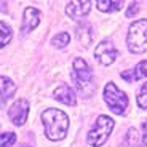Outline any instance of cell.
Returning <instances> with one entry per match:
<instances>
[{"mask_svg": "<svg viewBox=\"0 0 147 147\" xmlns=\"http://www.w3.org/2000/svg\"><path fill=\"white\" fill-rule=\"evenodd\" d=\"M138 142H139V134H138L136 128H131L126 134V144L129 147H138Z\"/></svg>", "mask_w": 147, "mask_h": 147, "instance_id": "cell-19", "label": "cell"}, {"mask_svg": "<svg viewBox=\"0 0 147 147\" xmlns=\"http://www.w3.org/2000/svg\"><path fill=\"white\" fill-rule=\"evenodd\" d=\"M90 10H91V3L88 0H85V2H69L66 7L67 16H70L72 19L85 18L90 13Z\"/></svg>", "mask_w": 147, "mask_h": 147, "instance_id": "cell-9", "label": "cell"}, {"mask_svg": "<svg viewBox=\"0 0 147 147\" xmlns=\"http://www.w3.org/2000/svg\"><path fill=\"white\" fill-rule=\"evenodd\" d=\"M120 77L123 78V80H126L128 83H131V82H134V80H141V78L147 77V61H141V63L138 64L136 67H134V69L121 72V74H120Z\"/></svg>", "mask_w": 147, "mask_h": 147, "instance_id": "cell-11", "label": "cell"}, {"mask_svg": "<svg viewBox=\"0 0 147 147\" xmlns=\"http://www.w3.org/2000/svg\"><path fill=\"white\" fill-rule=\"evenodd\" d=\"M138 106H139L141 109L147 110V83H144L142 86H141V91H139V94H138Z\"/></svg>", "mask_w": 147, "mask_h": 147, "instance_id": "cell-18", "label": "cell"}, {"mask_svg": "<svg viewBox=\"0 0 147 147\" xmlns=\"http://www.w3.org/2000/svg\"><path fill=\"white\" fill-rule=\"evenodd\" d=\"M69 42H70V35L67 32H59L56 37H53V40H51V43L55 45L56 48H64L66 45H69Z\"/></svg>", "mask_w": 147, "mask_h": 147, "instance_id": "cell-16", "label": "cell"}, {"mask_svg": "<svg viewBox=\"0 0 147 147\" xmlns=\"http://www.w3.org/2000/svg\"><path fill=\"white\" fill-rule=\"evenodd\" d=\"M114 129V120L107 115H99L98 120L94 121L93 128L90 129L88 138H86V142L91 147H101L104 142L107 141L109 134Z\"/></svg>", "mask_w": 147, "mask_h": 147, "instance_id": "cell-4", "label": "cell"}, {"mask_svg": "<svg viewBox=\"0 0 147 147\" xmlns=\"http://www.w3.org/2000/svg\"><path fill=\"white\" fill-rule=\"evenodd\" d=\"M27 115H29V102L26 99H18L16 102H13V106L8 110V117L16 126L24 125Z\"/></svg>", "mask_w": 147, "mask_h": 147, "instance_id": "cell-7", "label": "cell"}, {"mask_svg": "<svg viewBox=\"0 0 147 147\" xmlns=\"http://www.w3.org/2000/svg\"><path fill=\"white\" fill-rule=\"evenodd\" d=\"M138 10H139V8H138V3H131L128 8V11H126V16H128V18H133V16L138 13Z\"/></svg>", "mask_w": 147, "mask_h": 147, "instance_id": "cell-20", "label": "cell"}, {"mask_svg": "<svg viewBox=\"0 0 147 147\" xmlns=\"http://www.w3.org/2000/svg\"><path fill=\"white\" fill-rule=\"evenodd\" d=\"M16 91V85L7 77H0V106L5 104Z\"/></svg>", "mask_w": 147, "mask_h": 147, "instance_id": "cell-12", "label": "cell"}, {"mask_svg": "<svg viewBox=\"0 0 147 147\" xmlns=\"http://www.w3.org/2000/svg\"><path fill=\"white\" fill-rule=\"evenodd\" d=\"M42 121L45 126V134L48 139L59 141L67 134L69 118L59 109H47L42 112Z\"/></svg>", "mask_w": 147, "mask_h": 147, "instance_id": "cell-1", "label": "cell"}, {"mask_svg": "<svg viewBox=\"0 0 147 147\" xmlns=\"http://www.w3.org/2000/svg\"><path fill=\"white\" fill-rule=\"evenodd\" d=\"M40 22V11L34 7H27L24 10V15H22V26H21V32L27 34L32 29H35Z\"/></svg>", "mask_w": 147, "mask_h": 147, "instance_id": "cell-8", "label": "cell"}, {"mask_svg": "<svg viewBox=\"0 0 147 147\" xmlns=\"http://www.w3.org/2000/svg\"><path fill=\"white\" fill-rule=\"evenodd\" d=\"M55 99L59 101V102L66 104V106H75L77 104V98H75V93L70 88L69 85H59L58 88L53 93Z\"/></svg>", "mask_w": 147, "mask_h": 147, "instance_id": "cell-10", "label": "cell"}, {"mask_svg": "<svg viewBox=\"0 0 147 147\" xmlns=\"http://www.w3.org/2000/svg\"><path fill=\"white\" fill-rule=\"evenodd\" d=\"M21 147H29V146H21Z\"/></svg>", "mask_w": 147, "mask_h": 147, "instance_id": "cell-22", "label": "cell"}, {"mask_svg": "<svg viewBox=\"0 0 147 147\" xmlns=\"http://www.w3.org/2000/svg\"><path fill=\"white\" fill-rule=\"evenodd\" d=\"M77 37L83 47H88L91 43L93 34H91V26H90L88 22H82L80 26L77 27Z\"/></svg>", "mask_w": 147, "mask_h": 147, "instance_id": "cell-13", "label": "cell"}, {"mask_svg": "<svg viewBox=\"0 0 147 147\" xmlns=\"http://www.w3.org/2000/svg\"><path fill=\"white\" fill-rule=\"evenodd\" d=\"M11 37H13V32H11V27L8 26L7 22L0 21V48H3L5 45L10 43Z\"/></svg>", "mask_w": 147, "mask_h": 147, "instance_id": "cell-15", "label": "cell"}, {"mask_svg": "<svg viewBox=\"0 0 147 147\" xmlns=\"http://www.w3.org/2000/svg\"><path fill=\"white\" fill-rule=\"evenodd\" d=\"M126 45L131 53H146L147 51V19H138L129 26Z\"/></svg>", "mask_w": 147, "mask_h": 147, "instance_id": "cell-3", "label": "cell"}, {"mask_svg": "<svg viewBox=\"0 0 147 147\" xmlns=\"http://www.w3.org/2000/svg\"><path fill=\"white\" fill-rule=\"evenodd\" d=\"M74 70H72V78L74 83L77 86V90L85 96H90L94 90L93 85V72L91 67L88 66V63L82 58H75L72 64Z\"/></svg>", "mask_w": 147, "mask_h": 147, "instance_id": "cell-2", "label": "cell"}, {"mask_svg": "<svg viewBox=\"0 0 147 147\" xmlns=\"http://www.w3.org/2000/svg\"><path fill=\"white\" fill-rule=\"evenodd\" d=\"M16 142L15 133H2L0 134V147H11Z\"/></svg>", "mask_w": 147, "mask_h": 147, "instance_id": "cell-17", "label": "cell"}, {"mask_svg": "<svg viewBox=\"0 0 147 147\" xmlns=\"http://www.w3.org/2000/svg\"><path fill=\"white\" fill-rule=\"evenodd\" d=\"M96 7L99 8L101 11H106V13H112V11H118L123 7V2H109V0H98L96 2Z\"/></svg>", "mask_w": 147, "mask_h": 147, "instance_id": "cell-14", "label": "cell"}, {"mask_svg": "<svg viewBox=\"0 0 147 147\" xmlns=\"http://www.w3.org/2000/svg\"><path fill=\"white\" fill-rule=\"evenodd\" d=\"M117 48L114 47V43L110 40H102L94 50L96 61H99L102 66H110L117 58Z\"/></svg>", "mask_w": 147, "mask_h": 147, "instance_id": "cell-6", "label": "cell"}, {"mask_svg": "<svg viewBox=\"0 0 147 147\" xmlns=\"http://www.w3.org/2000/svg\"><path fill=\"white\" fill-rule=\"evenodd\" d=\"M142 129H144V134H142V147H147V121H144Z\"/></svg>", "mask_w": 147, "mask_h": 147, "instance_id": "cell-21", "label": "cell"}, {"mask_svg": "<svg viewBox=\"0 0 147 147\" xmlns=\"http://www.w3.org/2000/svg\"><path fill=\"white\" fill-rule=\"evenodd\" d=\"M104 101L110 107V110L117 115H123L128 110V96L123 91H120L117 88V85L112 83V82L107 83L106 88H104Z\"/></svg>", "mask_w": 147, "mask_h": 147, "instance_id": "cell-5", "label": "cell"}]
</instances>
